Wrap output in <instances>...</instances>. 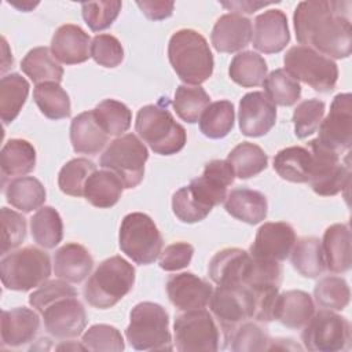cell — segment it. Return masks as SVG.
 <instances>
[{"label": "cell", "mask_w": 352, "mask_h": 352, "mask_svg": "<svg viewBox=\"0 0 352 352\" xmlns=\"http://www.w3.org/2000/svg\"><path fill=\"white\" fill-rule=\"evenodd\" d=\"M296 241L294 228L289 223L268 221L257 230L249 253L256 258L283 261L290 256Z\"/></svg>", "instance_id": "e0dca14e"}, {"label": "cell", "mask_w": 352, "mask_h": 352, "mask_svg": "<svg viewBox=\"0 0 352 352\" xmlns=\"http://www.w3.org/2000/svg\"><path fill=\"white\" fill-rule=\"evenodd\" d=\"M213 316L204 309L186 311L173 323L175 345L180 352L208 351L220 348V331Z\"/></svg>", "instance_id": "7c38bea8"}, {"label": "cell", "mask_w": 352, "mask_h": 352, "mask_svg": "<svg viewBox=\"0 0 352 352\" xmlns=\"http://www.w3.org/2000/svg\"><path fill=\"white\" fill-rule=\"evenodd\" d=\"M135 285V268L121 256L103 260L84 285L85 301L94 308L107 309L122 300Z\"/></svg>", "instance_id": "3957f363"}, {"label": "cell", "mask_w": 352, "mask_h": 352, "mask_svg": "<svg viewBox=\"0 0 352 352\" xmlns=\"http://www.w3.org/2000/svg\"><path fill=\"white\" fill-rule=\"evenodd\" d=\"M172 69L186 85H199L213 73L214 60L206 38L194 29L175 32L168 44Z\"/></svg>", "instance_id": "7a4b0ae2"}, {"label": "cell", "mask_w": 352, "mask_h": 352, "mask_svg": "<svg viewBox=\"0 0 352 352\" xmlns=\"http://www.w3.org/2000/svg\"><path fill=\"white\" fill-rule=\"evenodd\" d=\"M96 170V165L87 158H73L66 162L58 175L60 191L72 197H82L88 177Z\"/></svg>", "instance_id": "bcb514c9"}, {"label": "cell", "mask_w": 352, "mask_h": 352, "mask_svg": "<svg viewBox=\"0 0 352 352\" xmlns=\"http://www.w3.org/2000/svg\"><path fill=\"white\" fill-rule=\"evenodd\" d=\"M147 158L148 151L144 143L133 133H124L110 142L100 155L99 165L116 173L124 188H135L143 180Z\"/></svg>", "instance_id": "ba28073f"}, {"label": "cell", "mask_w": 352, "mask_h": 352, "mask_svg": "<svg viewBox=\"0 0 352 352\" xmlns=\"http://www.w3.org/2000/svg\"><path fill=\"white\" fill-rule=\"evenodd\" d=\"M166 293L172 305L179 311L204 309L212 297L213 287L192 272H180L169 276Z\"/></svg>", "instance_id": "ffe728a7"}, {"label": "cell", "mask_w": 352, "mask_h": 352, "mask_svg": "<svg viewBox=\"0 0 352 352\" xmlns=\"http://www.w3.org/2000/svg\"><path fill=\"white\" fill-rule=\"evenodd\" d=\"M235 175L227 160H212L199 177H195L188 184L192 194L208 208L220 205L226 201L227 187L234 183Z\"/></svg>", "instance_id": "ac0fdd59"}, {"label": "cell", "mask_w": 352, "mask_h": 352, "mask_svg": "<svg viewBox=\"0 0 352 352\" xmlns=\"http://www.w3.org/2000/svg\"><path fill=\"white\" fill-rule=\"evenodd\" d=\"M70 296H77V290L73 286H70L63 279H52L45 280L43 285L38 286L37 290H34L29 296V304L37 312H41L44 308H47L56 300Z\"/></svg>", "instance_id": "11a10c76"}, {"label": "cell", "mask_w": 352, "mask_h": 352, "mask_svg": "<svg viewBox=\"0 0 352 352\" xmlns=\"http://www.w3.org/2000/svg\"><path fill=\"white\" fill-rule=\"evenodd\" d=\"M228 214L248 224H257L267 217L268 202L263 192L239 187L231 190L224 201Z\"/></svg>", "instance_id": "4316f807"}, {"label": "cell", "mask_w": 352, "mask_h": 352, "mask_svg": "<svg viewBox=\"0 0 352 352\" xmlns=\"http://www.w3.org/2000/svg\"><path fill=\"white\" fill-rule=\"evenodd\" d=\"M253 47L263 54H278L290 41L287 16L282 10H267L254 18Z\"/></svg>", "instance_id": "44dd1931"}, {"label": "cell", "mask_w": 352, "mask_h": 352, "mask_svg": "<svg viewBox=\"0 0 352 352\" xmlns=\"http://www.w3.org/2000/svg\"><path fill=\"white\" fill-rule=\"evenodd\" d=\"M94 258L80 243L69 242L60 246L54 256V272L59 279L70 283L82 282L92 271Z\"/></svg>", "instance_id": "484cf974"}, {"label": "cell", "mask_w": 352, "mask_h": 352, "mask_svg": "<svg viewBox=\"0 0 352 352\" xmlns=\"http://www.w3.org/2000/svg\"><path fill=\"white\" fill-rule=\"evenodd\" d=\"M312 155L308 147L290 146L282 148L274 157L275 172L292 183H308Z\"/></svg>", "instance_id": "4dcf8cb0"}, {"label": "cell", "mask_w": 352, "mask_h": 352, "mask_svg": "<svg viewBox=\"0 0 352 352\" xmlns=\"http://www.w3.org/2000/svg\"><path fill=\"white\" fill-rule=\"evenodd\" d=\"M33 99L41 114L50 120L67 118L72 113L70 98L59 82L48 81L36 85Z\"/></svg>", "instance_id": "f35d334b"}, {"label": "cell", "mask_w": 352, "mask_h": 352, "mask_svg": "<svg viewBox=\"0 0 352 352\" xmlns=\"http://www.w3.org/2000/svg\"><path fill=\"white\" fill-rule=\"evenodd\" d=\"M124 191V184L120 177L109 169L95 170L84 187L85 199L100 209L114 206Z\"/></svg>", "instance_id": "f546056e"}, {"label": "cell", "mask_w": 352, "mask_h": 352, "mask_svg": "<svg viewBox=\"0 0 352 352\" xmlns=\"http://www.w3.org/2000/svg\"><path fill=\"white\" fill-rule=\"evenodd\" d=\"M264 94L274 104L293 106L301 96L300 82L285 69L272 70L264 80Z\"/></svg>", "instance_id": "ee69618b"}, {"label": "cell", "mask_w": 352, "mask_h": 352, "mask_svg": "<svg viewBox=\"0 0 352 352\" xmlns=\"http://www.w3.org/2000/svg\"><path fill=\"white\" fill-rule=\"evenodd\" d=\"M172 210L175 216L183 223H198L202 221L209 213L210 208L204 205L191 191L190 186L179 188L172 197Z\"/></svg>", "instance_id": "816d5d0a"}, {"label": "cell", "mask_w": 352, "mask_h": 352, "mask_svg": "<svg viewBox=\"0 0 352 352\" xmlns=\"http://www.w3.org/2000/svg\"><path fill=\"white\" fill-rule=\"evenodd\" d=\"M234 175L238 179H250L261 173L268 165V157L264 150L250 142H242L227 155Z\"/></svg>", "instance_id": "74e56055"}, {"label": "cell", "mask_w": 352, "mask_h": 352, "mask_svg": "<svg viewBox=\"0 0 352 352\" xmlns=\"http://www.w3.org/2000/svg\"><path fill=\"white\" fill-rule=\"evenodd\" d=\"M50 275L51 260L48 253L34 246H25L4 254L0 261L1 283L8 290H32L48 280Z\"/></svg>", "instance_id": "8992f818"}, {"label": "cell", "mask_w": 352, "mask_h": 352, "mask_svg": "<svg viewBox=\"0 0 352 352\" xmlns=\"http://www.w3.org/2000/svg\"><path fill=\"white\" fill-rule=\"evenodd\" d=\"M314 297L322 309L342 311L349 304L351 292L344 278L330 275L322 278L316 283L314 289Z\"/></svg>", "instance_id": "f6af8a7d"}, {"label": "cell", "mask_w": 352, "mask_h": 352, "mask_svg": "<svg viewBox=\"0 0 352 352\" xmlns=\"http://www.w3.org/2000/svg\"><path fill=\"white\" fill-rule=\"evenodd\" d=\"M210 312L219 323L224 342L228 344L234 331L246 320L253 319V296L248 286H217L209 301Z\"/></svg>", "instance_id": "8fae6325"}, {"label": "cell", "mask_w": 352, "mask_h": 352, "mask_svg": "<svg viewBox=\"0 0 352 352\" xmlns=\"http://www.w3.org/2000/svg\"><path fill=\"white\" fill-rule=\"evenodd\" d=\"M129 345L138 351H172L169 315L160 304L143 301L136 304L129 314L125 330Z\"/></svg>", "instance_id": "5b68a950"}, {"label": "cell", "mask_w": 352, "mask_h": 352, "mask_svg": "<svg viewBox=\"0 0 352 352\" xmlns=\"http://www.w3.org/2000/svg\"><path fill=\"white\" fill-rule=\"evenodd\" d=\"M253 267L249 252L239 248H226L219 250L209 261V278L217 286L246 285Z\"/></svg>", "instance_id": "d6986e66"}, {"label": "cell", "mask_w": 352, "mask_h": 352, "mask_svg": "<svg viewBox=\"0 0 352 352\" xmlns=\"http://www.w3.org/2000/svg\"><path fill=\"white\" fill-rule=\"evenodd\" d=\"M3 176H23L36 166V150L25 139H10L1 148Z\"/></svg>", "instance_id": "8d00e7d4"}, {"label": "cell", "mask_w": 352, "mask_h": 352, "mask_svg": "<svg viewBox=\"0 0 352 352\" xmlns=\"http://www.w3.org/2000/svg\"><path fill=\"white\" fill-rule=\"evenodd\" d=\"M91 56L103 67H117L124 60V48L111 34H96L91 43Z\"/></svg>", "instance_id": "db71d44e"}, {"label": "cell", "mask_w": 352, "mask_h": 352, "mask_svg": "<svg viewBox=\"0 0 352 352\" xmlns=\"http://www.w3.org/2000/svg\"><path fill=\"white\" fill-rule=\"evenodd\" d=\"M99 126L111 136H121L131 126L132 113L126 104L116 99H104L92 110Z\"/></svg>", "instance_id": "7bdbcfd3"}, {"label": "cell", "mask_w": 352, "mask_h": 352, "mask_svg": "<svg viewBox=\"0 0 352 352\" xmlns=\"http://www.w3.org/2000/svg\"><path fill=\"white\" fill-rule=\"evenodd\" d=\"M85 351L92 352H121L125 348L122 334L110 324H94L81 338Z\"/></svg>", "instance_id": "7dc6e473"}, {"label": "cell", "mask_w": 352, "mask_h": 352, "mask_svg": "<svg viewBox=\"0 0 352 352\" xmlns=\"http://www.w3.org/2000/svg\"><path fill=\"white\" fill-rule=\"evenodd\" d=\"M40 329V318L36 311L26 307H16L1 312V342L16 348L32 342Z\"/></svg>", "instance_id": "cb8c5ba5"}, {"label": "cell", "mask_w": 352, "mask_h": 352, "mask_svg": "<svg viewBox=\"0 0 352 352\" xmlns=\"http://www.w3.org/2000/svg\"><path fill=\"white\" fill-rule=\"evenodd\" d=\"M316 140L326 148L341 155L352 143V96L349 92L334 96L330 111L319 125Z\"/></svg>", "instance_id": "5bb4252c"}, {"label": "cell", "mask_w": 352, "mask_h": 352, "mask_svg": "<svg viewBox=\"0 0 352 352\" xmlns=\"http://www.w3.org/2000/svg\"><path fill=\"white\" fill-rule=\"evenodd\" d=\"M29 82L18 73L3 76L0 80V118L4 125L12 122L22 110L28 95Z\"/></svg>", "instance_id": "e575fe53"}, {"label": "cell", "mask_w": 352, "mask_h": 352, "mask_svg": "<svg viewBox=\"0 0 352 352\" xmlns=\"http://www.w3.org/2000/svg\"><path fill=\"white\" fill-rule=\"evenodd\" d=\"M45 195L44 186L33 176L12 179L6 188L7 202L23 213L41 208L45 202Z\"/></svg>", "instance_id": "d6a6232c"}, {"label": "cell", "mask_w": 352, "mask_h": 352, "mask_svg": "<svg viewBox=\"0 0 352 352\" xmlns=\"http://www.w3.org/2000/svg\"><path fill=\"white\" fill-rule=\"evenodd\" d=\"M290 261L304 278H318L326 271L322 241L316 236L300 238L290 252Z\"/></svg>", "instance_id": "1f68e13d"}, {"label": "cell", "mask_w": 352, "mask_h": 352, "mask_svg": "<svg viewBox=\"0 0 352 352\" xmlns=\"http://www.w3.org/2000/svg\"><path fill=\"white\" fill-rule=\"evenodd\" d=\"M271 338L265 329L254 322H243L232 334L230 348L234 352H256L268 351Z\"/></svg>", "instance_id": "681fc988"}, {"label": "cell", "mask_w": 352, "mask_h": 352, "mask_svg": "<svg viewBox=\"0 0 352 352\" xmlns=\"http://www.w3.org/2000/svg\"><path fill=\"white\" fill-rule=\"evenodd\" d=\"M326 270L344 274L351 268V231L348 224L337 223L326 228L322 241Z\"/></svg>", "instance_id": "83f0119b"}, {"label": "cell", "mask_w": 352, "mask_h": 352, "mask_svg": "<svg viewBox=\"0 0 352 352\" xmlns=\"http://www.w3.org/2000/svg\"><path fill=\"white\" fill-rule=\"evenodd\" d=\"M297 41L327 58L344 59L351 55V3L308 0L297 4L294 15Z\"/></svg>", "instance_id": "6da1fadb"}, {"label": "cell", "mask_w": 352, "mask_h": 352, "mask_svg": "<svg viewBox=\"0 0 352 352\" xmlns=\"http://www.w3.org/2000/svg\"><path fill=\"white\" fill-rule=\"evenodd\" d=\"M135 129L148 147L160 155L179 153L187 142L186 129L175 121L166 106L147 104L139 109Z\"/></svg>", "instance_id": "277c9868"}, {"label": "cell", "mask_w": 352, "mask_h": 352, "mask_svg": "<svg viewBox=\"0 0 352 352\" xmlns=\"http://www.w3.org/2000/svg\"><path fill=\"white\" fill-rule=\"evenodd\" d=\"M267 62L260 54L254 51H243L236 54L228 67L231 80L243 88L263 85L267 77Z\"/></svg>", "instance_id": "d590c367"}, {"label": "cell", "mask_w": 352, "mask_h": 352, "mask_svg": "<svg viewBox=\"0 0 352 352\" xmlns=\"http://www.w3.org/2000/svg\"><path fill=\"white\" fill-rule=\"evenodd\" d=\"M118 243L121 252L133 263L148 265L160 257L164 241L148 214L132 212L121 221Z\"/></svg>", "instance_id": "52a82bcc"}, {"label": "cell", "mask_w": 352, "mask_h": 352, "mask_svg": "<svg viewBox=\"0 0 352 352\" xmlns=\"http://www.w3.org/2000/svg\"><path fill=\"white\" fill-rule=\"evenodd\" d=\"M109 135L99 126L94 111H84L76 116L70 124V142L78 154L96 155L107 143Z\"/></svg>", "instance_id": "f1b7e54d"}, {"label": "cell", "mask_w": 352, "mask_h": 352, "mask_svg": "<svg viewBox=\"0 0 352 352\" xmlns=\"http://www.w3.org/2000/svg\"><path fill=\"white\" fill-rule=\"evenodd\" d=\"M40 314L47 333L58 340L76 338L87 326L85 308L77 296L59 298Z\"/></svg>", "instance_id": "9a60e30c"}, {"label": "cell", "mask_w": 352, "mask_h": 352, "mask_svg": "<svg viewBox=\"0 0 352 352\" xmlns=\"http://www.w3.org/2000/svg\"><path fill=\"white\" fill-rule=\"evenodd\" d=\"M301 341L312 352H340L351 346L349 320L330 309L315 312L302 327Z\"/></svg>", "instance_id": "30bf717a"}, {"label": "cell", "mask_w": 352, "mask_h": 352, "mask_svg": "<svg viewBox=\"0 0 352 352\" xmlns=\"http://www.w3.org/2000/svg\"><path fill=\"white\" fill-rule=\"evenodd\" d=\"M315 314L312 297L302 290H287L278 294L274 307V320L289 329H302Z\"/></svg>", "instance_id": "d4e9b609"}, {"label": "cell", "mask_w": 352, "mask_h": 352, "mask_svg": "<svg viewBox=\"0 0 352 352\" xmlns=\"http://www.w3.org/2000/svg\"><path fill=\"white\" fill-rule=\"evenodd\" d=\"M312 155L309 186L318 195L333 197L349 186L351 168L342 164L340 155L323 147L316 139L308 142Z\"/></svg>", "instance_id": "4fadbf2b"}, {"label": "cell", "mask_w": 352, "mask_h": 352, "mask_svg": "<svg viewBox=\"0 0 352 352\" xmlns=\"http://www.w3.org/2000/svg\"><path fill=\"white\" fill-rule=\"evenodd\" d=\"M122 3L117 0L89 1L81 4V14L92 32H100L113 25L121 11Z\"/></svg>", "instance_id": "f907efd6"}, {"label": "cell", "mask_w": 352, "mask_h": 352, "mask_svg": "<svg viewBox=\"0 0 352 352\" xmlns=\"http://www.w3.org/2000/svg\"><path fill=\"white\" fill-rule=\"evenodd\" d=\"M224 8L234 11V14H253L258 11L260 8H264L267 6L274 4V1H250V0H242V1H221L220 3Z\"/></svg>", "instance_id": "680465c9"}, {"label": "cell", "mask_w": 352, "mask_h": 352, "mask_svg": "<svg viewBox=\"0 0 352 352\" xmlns=\"http://www.w3.org/2000/svg\"><path fill=\"white\" fill-rule=\"evenodd\" d=\"M324 102L319 99H307L297 104L293 113L294 135L298 139H305L315 133L324 116Z\"/></svg>", "instance_id": "c3c4849f"}, {"label": "cell", "mask_w": 352, "mask_h": 352, "mask_svg": "<svg viewBox=\"0 0 352 352\" xmlns=\"http://www.w3.org/2000/svg\"><path fill=\"white\" fill-rule=\"evenodd\" d=\"M210 98L199 85H179L175 92L173 109L177 117L188 124L199 121L204 110L209 106Z\"/></svg>", "instance_id": "b9f144b4"}, {"label": "cell", "mask_w": 352, "mask_h": 352, "mask_svg": "<svg viewBox=\"0 0 352 352\" xmlns=\"http://www.w3.org/2000/svg\"><path fill=\"white\" fill-rule=\"evenodd\" d=\"M235 110L230 100L209 103L199 118V129L209 139H221L234 128Z\"/></svg>", "instance_id": "60d3db41"}, {"label": "cell", "mask_w": 352, "mask_h": 352, "mask_svg": "<svg viewBox=\"0 0 352 352\" xmlns=\"http://www.w3.org/2000/svg\"><path fill=\"white\" fill-rule=\"evenodd\" d=\"M1 221V249L0 254L4 256L12 249L18 248L26 238V219L6 206L0 209Z\"/></svg>", "instance_id": "f5cc1de1"}, {"label": "cell", "mask_w": 352, "mask_h": 352, "mask_svg": "<svg viewBox=\"0 0 352 352\" xmlns=\"http://www.w3.org/2000/svg\"><path fill=\"white\" fill-rule=\"evenodd\" d=\"M91 37L78 25L59 26L51 40L54 58L65 65H77L91 58Z\"/></svg>", "instance_id": "603a6c76"}, {"label": "cell", "mask_w": 352, "mask_h": 352, "mask_svg": "<svg viewBox=\"0 0 352 352\" xmlns=\"http://www.w3.org/2000/svg\"><path fill=\"white\" fill-rule=\"evenodd\" d=\"M192 254V245L187 242L170 243L160 254V267L165 271H179L191 263Z\"/></svg>", "instance_id": "9f6ffc18"}, {"label": "cell", "mask_w": 352, "mask_h": 352, "mask_svg": "<svg viewBox=\"0 0 352 352\" xmlns=\"http://www.w3.org/2000/svg\"><path fill=\"white\" fill-rule=\"evenodd\" d=\"M140 11L151 21H162L172 15L173 1H136Z\"/></svg>", "instance_id": "6f0895ef"}, {"label": "cell", "mask_w": 352, "mask_h": 352, "mask_svg": "<svg viewBox=\"0 0 352 352\" xmlns=\"http://www.w3.org/2000/svg\"><path fill=\"white\" fill-rule=\"evenodd\" d=\"M285 70L318 92L327 94L336 88L338 67L336 62L304 45L292 47L283 56Z\"/></svg>", "instance_id": "9c48e42d"}, {"label": "cell", "mask_w": 352, "mask_h": 352, "mask_svg": "<svg viewBox=\"0 0 352 352\" xmlns=\"http://www.w3.org/2000/svg\"><path fill=\"white\" fill-rule=\"evenodd\" d=\"M21 69L36 85L48 81L60 82L63 77V67L47 47L30 50L22 59Z\"/></svg>", "instance_id": "836d02e7"}, {"label": "cell", "mask_w": 352, "mask_h": 352, "mask_svg": "<svg viewBox=\"0 0 352 352\" xmlns=\"http://www.w3.org/2000/svg\"><path fill=\"white\" fill-rule=\"evenodd\" d=\"M239 129L249 138L267 135L276 121V106L261 91H253L242 96L238 110Z\"/></svg>", "instance_id": "2e32d148"}, {"label": "cell", "mask_w": 352, "mask_h": 352, "mask_svg": "<svg viewBox=\"0 0 352 352\" xmlns=\"http://www.w3.org/2000/svg\"><path fill=\"white\" fill-rule=\"evenodd\" d=\"M30 232L38 246L54 249L63 238V223L58 210L52 206L40 208L30 219Z\"/></svg>", "instance_id": "ab89813d"}, {"label": "cell", "mask_w": 352, "mask_h": 352, "mask_svg": "<svg viewBox=\"0 0 352 352\" xmlns=\"http://www.w3.org/2000/svg\"><path fill=\"white\" fill-rule=\"evenodd\" d=\"M252 21L243 15L230 12L216 21L210 40L217 52L232 54L246 48L252 41Z\"/></svg>", "instance_id": "7402d4cb"}]
</instances>
